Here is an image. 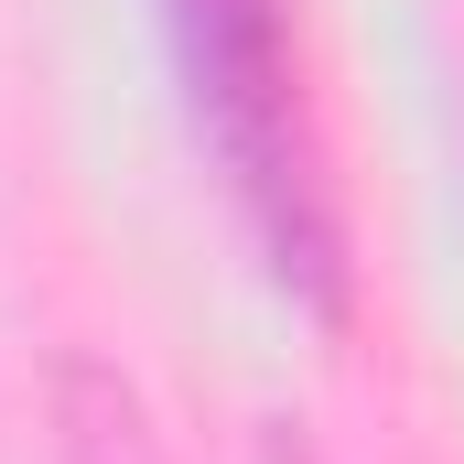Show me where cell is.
Here are the masks:
<instances>
[{
	"mask_svg": "<svg viewBox=\"0 0 464 464\" xmlns=\"http://www.w3.org/2000/svg\"><path fill=\"white\" fill-rule=\"evenodd\" d=\"M173 44H184L206 140L227 162L270 270L314 314H346V237H335V195H324L314 130H303V87H292V44H281L270 0H173Z\"/></svg>",
	"mask_w": 464,
	"mask_h": 464,
	"instance_id": "cell-1",
	"label": "cell"
},
{
	"mask_svg": "<svg viewBox=\"0 0 464 464\" xmlns=\"http://www.w3.org/2000/svg\"><path fill=\"white\" fill-rule=\"evenodd\" d=\"M65 443H76V464H162V454H151L140 400L119 389L98 356H76V367H65Z\"/></svg>",
	"mask_w": 464,
	"mask_h": 464,
	"instance_id": "cell-2",
	"label": "cell"
},
{
	"mask_svg": "<svg viewBox=\"0 0 464 464\" xmlns=\"http://www.w3.org/2000/svg\"><path fill=\"white\" fill-rule=\"evenodd\" d=\"M270 464H314V454H303V443H292V432H270Z\"/></svg>",
	"mask_w": 464,
	"mask_h": 464,
	"instance_id": "cell-3",
	"label": "cell"
}]
</instances>
